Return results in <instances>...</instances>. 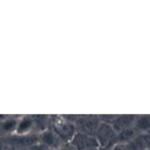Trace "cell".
Wrapping results in <instances>:
<instances>
[{
	"instance_id": "1",
	"label": "cell",
	"mask_w": 150,
	"mask_h": 150,
	"mask_svg": "<svg viewBox=\"0 0 150 150\" xmlns=\"http://www.w3.org/2000/svg\"><path fill=\"white\" fill-rule=\"evenodd\" d=\"M58 137L62 143H69L75 134L76 133L74 123L66 116H56L52 122L50 128Z\"/></svg>"
},
{
	"instance_id": "2",
	"label": "cell",
	"mask_w": 150,
	"mask_h": 150,
	"mask_svg": "<svg viewBox=\"0 0 150 150\" xmlns=\"http://www.w3.org/2000/svg\"><path fill=\"white\" fill-rule=\"evenodd\" d=\"M73 123L76 133L95 136L100 119L97 115H76L74 118Z\"/></svg>"
},
{
	"instance_id": "3",
	"label": "cell",
	"mask_w": 150,
	"mask_h": 150,
	"mask_svg": "<svg viewBox=\"0 0 150 150\" xmlns=\"http://www.w3.org/2000/svg\"><path fill=\"white\" fill-rule=\"evenodd\" d=\"M99 149H110L117 142V133L111 124L100 120L95 134Z\"/></svg>"
},
{
	"instance_id": "4",
	"label": "cell",
	"mask_w": 150,
	"mask_h": 150,
	"mask_svg": "<svg viewBox=\"0 0 150 150\" xmlns=\"http://www.w3.org/2000/svg\"><path fill=\"white\" fill-rule=\"evenodd\" d=\"M76 150L99 149L98 143L95 136L76 133L69 142Z\"/></svg>"
},
{
	"instance_id": "5",
	"label": "cell",
	"mask_w": 150,
	"mask_h": 150,
	"mask_svg": "<svg viewBox=\"0 0 150 150\" xmlns=\"http://www.w3.org/2000/svg\"><path fill=\"white\" fill-rule=\"evenodd\" d=\"M32 134H37L33 116L25 115L18 117L12 136H25Z\"/></svg>"
},
{
	"instance_id": "6",
	"label": "cell",
	"mask_w": 150,
	"mask_h": 150,
	"mask_svg": "<svg viewBox=\"0 0 150 150\" xmlns=\"http://www.w3.org/2000/svg\"><path fill=\"white\" fill-rule=\"evenodd\" d=\"M39 143L49 150H54L62 144H64L61 142L54 133L49 128H47L39 133Z\"/></svg>"
},
{
	"instance_id": "7",
	"label": "cell",
	"mask_w": 150,
	"mask_h": 150,
	"mask_svg": "<svg viewBox=\"0 0 150 150\" xmlns=\"http://www.w3.org/2000/svg\"><path fill=\"white\" fill-rule=\"evenodd\" d=\"M134 119L135 115H114L110 124L116 131V133H118L123 129L133 127Z\"/></svg>"
},
{
	"instance_id": "8",
	"label": "cell",
	"mask_w": 150,
	"mask_h": 150,
	"mask_svg": "<svg viewBox=\"0 0 150 150\" xmlns=\"http://www.w3.org/2000/svg\"><path fill=\"white\" fill-rule=\"evenodd\" d=\"M138 134H149L150 129V118L147 114L135 115L133 125Z\"/></svg>"
},
{
	"instance_id": "9",
	"label": "cell",
	"mask_w": 150,
	"mask_h": 150,
	"mask_svg": "<svg viewBox=\"0 0 150 150\" xmlns=\"http://www.w3.org/2000/svg\"><path fill=\"white\" fill-rule=\"evenodd\" d=\"M18 117H4L0 120V132L4 134L12 136L15 131Z\"/></svg>"
},
{
	"instance_id": "10",
	"label": "cell",
	"mask_w": 150,
	"mask_h": 150,
	"mask_svg": "<svg viewBox=\"0 0 150 150\" xmlns=\"http://www.w3.org/2000/svg\"><path fill=\"white\" fill-rule=\"evenodd\" d=\"M129 150H146L149 149V134H138L127 144Z\"/></svg>"
},
{
	"instance_id": "11",
	"label": "cell",
	"mask_w": 150,
	"mask_h": 150,
	"mask_svg": "<svg viewBox=\"0 0 150 150\" xmlns=\"http://www.w3.org/2000/svg\"><path fill=\"white\" fill-rule=\"evenodd\" d=\"M138 135V133L135 131L134 127H127L117 133V142L127 144L132 140H134Z\"/></svg>"
},
{
	"instance_id": "12",
	"label": "cell",
	"mask_w": 150,
	"mask_h": 150,
	"mask_svg": "<svg viewBox=\"0 0 150 150\" xmlns=\"http://www.w3.org/2000/svg\"><path fill=\"white\" fill-rule=\"evenodd\" d=\"M109 150H129L127 148V144L120 143V142H116L114 145H112Z\"/></svg>"
},
{
	"instance_id": "13",
	"label": "cell",
	"mask_w": 150,
	"mask_h": 150,
	"mask_svg": "<svg viewBox=\"0 0 150 150\" xmlns=\"http://www.w3.org/2000/svg\"><path fill=\"white\" fill-rule=\"evenodd\" d=\"M54 150H76L70 143H64L62 144L61 146H59L57 149H55Z\"/></svg>"
},
{
	"instance_id": "14",
	"label": "cell",
	"mask_w": 150,
	"mask_h": 150,
	"mask_svg": "<svg viewBox=\"0 0 150 150\" xmlns=\"http://www.w3.org/2000/svg\"><path fill=\"white\" fill-rule=\"evenodd\" d=\"M5 149V143L4 142V140L0 137V150Z\"/></svg>"
},
{
	"instance_id": "15",
	"label": "cell",
	"mask_w": 150,
	"mask_h": 150,
	"mask_svg": "<svg viewBox=\"0 0 150 150\" xmlns=\"http://www.w3.org/2000/svg\"><path fill=\"white\" fill-rule=\"evenodd\" d=\"M99 150H109V149H99Z\"/></svg>"
},
{
	"instance_id": "16",
	"label": "cell",
	"mask_w": 150,
	"mask_h": 150,
	"mask_svg": "<svg viewBox=\"0 0 150 150\" xmlns=\"http://www.w3.org/2000/svg\"><path fill=\"white\" fill-rule=\"evenodd\" d=\"M146 150H149V149H146Z\"/></svg>"
},
{
	"instance_id": "17",
	"label": "cell",
	"mask_w": 150,
	"mask_h": 150,
	"mask_svg": "<svg viewBox=\"0 0 150 150\" xmlns=\"http://www.w3.org/2000/svg\"><path fill=\"white\" fill-rule=\"evenodd\" d=\"M93 150H99V149H93Z\"/></svg>"
}]
</instances>
